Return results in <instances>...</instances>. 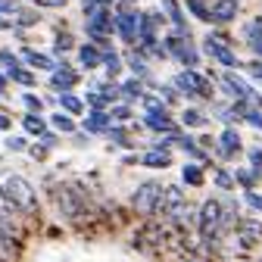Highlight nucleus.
Listing matches in <instances>:
<instances>
[{
    "mask_svg": "<svg viewBox=\"0 0 262 262\" xmlns=\"http://www.w3.org/2000/svg\"><path fill=\"white\" fill-rule=\"evenodd\" d=\"M0 190H4L7 203H10L19 215H25L28 222L41 215V200H38V190H35V184H31L25 175H16V172L4 175V178H0Z\"/></svg>",
    "mask_w": 262,
    "mask_h": 262,
    "instance_id": "f257e3e1",
    "label": "nucleus"
},
{
    "mask_svg": "<svg viewBox=\"0 0 262 262\" xmlns=\"http://www.w3.org/2000/svg\"><path fill=\"white\" fill-rule=\"evenodd\" d=\"M169 81L181 94V100H206L209 103L215 97V81L209 75H203L200 69H178Z\"/></svg>",
    "mask_w": 262,
    "mask_h": 262,
    "instance_id": "f03ea898",
    "label": "nucleus"
},
{
    "mask_svg": "<svg viewBox=\"0 0 262 262\" xmlns=\"http://www.w3.org/2000/svg\"><path fill=\"white\" fill-rule=\"evenodd\" d=\"M200 53L206 56V59H212L219 69H241V56L234 53V41H231V35L228 31H209V35L203 38V47H200Z\"/></svg>",
    "mask_w": 262,
    "mask_h": 262,
    "instance_id": "7ed1b4c3",
    "label": "nucleus"
},
{
    "mask_svg": "<svg viewBox=\"0 0 262 262\" xmlns=\"http://www.w3.org/2000/svg\"><path fill=\"white\" fill-rule=\"evenodd\" d=\"M162 44H166L169 59H175L181 69H200L203 53L193 44L190 35H178V31H162Z\"/></svg>",
    "mask_w": 262,
    "mask_h": 262,
    "instance_id": "20e7f679",
    "label": "nucleus"
},
{
    "mask_svg": "<svg viewBox=\"0 0 262 262\" xmlns=\"http://www.w3.org/2000/svg\"><path fill=\"white\" fill-rule=\"evenodd\" d=\"M159 200H162V181L147 178V181H141L135 190H131L128 206H131V212L141 215V219H156L159 215Z\"/></svg>",
    "mask_w": 262,
    "mask_h": 262,
    "instance_id": "39448f33",
    "label": "nucleus"
},
{
    "mask_svg": "<svg viewBox=\"0 0 262 262\" xmlns=\"http://www.w3.org/2000/svg\"><path fill=\"white\" fill-rule=\"evenodd\" d=\"M113 19H116V38L125 47H138V19L141 10L138 7H113Z\"/></svg>",
    "mask_w": 262,
    "mask_h": 262,
    "instance_id": "423d86ee",
    "label": "nucleus"
},
{
    "mask_svg": "<svg viewBox=\"0 0 262 262\" xmlns=\"http://www.w3.org/2000/svg\"><path fill=\"white\" fill-rule=\"evenodd\" d=\"M244 150H247V147H244V138H241L237 125H222L219 138H215V150H212L215 159H219V162H234Z\"/></svg>",
    "mask_w": 262,
    "mask_h": 262,
    "instance_id": "0eeeda50",
    "label": "nucleus"
},
{
    "mask_svg": "<svg viewBox=\"0 0 262 262\" xmlns=\"http://www.w3.org/2000/svg\"><path fill=\"white\" fill-rule=\"evenodd\" d=\"M78 81H81V75H78V72L72 69V66L62 59V62L56 66V69L50 72L47 88H50L53 94H69V91H75V88H78Z\"/></svg>",
    "mask_w": 262,
    "mask_h": 262,
    "instance_id": "6e6552de",
    "label": "nucleus"
},
{
    "mask_svg": "<svg viewBox=\"0 0 262 262\" xmlns=\"http://www.w3.org/2000/svg\"><path fill=\"white\" fill-rule=\"evenodd\" d=\"M147 131H153V135H178V131H184L178 125V119L172 116V110H159V113H144V122H141Z\"/></svg>",
    "mask_w": 262,
    "mask_h": 262,
    "instance_id": "1a4fd4ad",
    "label": "nucleus"
},
{
    "mask_svg": "<svg viewBox=\"0 0 262 262\" xmlns=\"http://www.w3.org/2000/svg\"><path fill=\"white\" fill-rule=\"evenodd\" d=\"M159 13H162V19H166V25L172 28V31H178V35H190V25H187V13H184V7H181V0H159Z\"/></svg>",
    "mask_w": 262,
    "mask_h": 262,
    "instance_id": "9d476101",
    "label": "nucleus"
},
{
    "mask_svg": "<svg viewBox=\"0 0 262 262\" xmlns=\"http://www.w3.org/2000/svg\"><path fill=\"white\" fill-rule=\"evenodd\" d=\"M162 28H166V19H162L159 10H150V13L141 10V19H138V44H141V41L162 38Z\"/></svg>",
    "mask_w": 262,
    "mask_h": 262,
    "instance_id": "9b49d317",
    "label": "nucleus"
},
{
    "mask_svg": "<svg viewBox=\"0 0 262 262\" xmlns=\"http://www.w3.org/2000/svg\"><path fill=\"white\" fill-rule=\"evenodd\" d=\"M241 19V0H212V25L228 28Z\"/></svg>",
    "mask_w": 262,
    "mask_h": 262,
    "instance_id": "f8f14e48",
    "label": "nucleus"
},
{
    "mask_svg": "<svg viewBox=\"0 0 262 262\" xmlns=\"http://www.w3.org/2000/svg\"><path fill=\"white\" fill-rule=\"evenodd\" d=\"M19 59H22V66H28V69H35V72H53L56 66H59L50 53H44L38 47H22L19 50Z\"/></svg>",
    "mask_w": 262,
    "mask_h": 262,
    "instance_id": "ddd939ff",
    "label": "nucleus"
},
{
    "mask_svg": "<svg viewBox=\"0 0 262 262\" xmlns=\"http://www.w3.org/2000/svg\"><path fill=\"white\" fill-rule=\"evenodd\" d=\"M147 81H141V78H135V75H128V78H122L119 81V100L122 103H128V106H135V103H141V97L147 94Z\"/></svg>",
    "mask_w": 262,
    "mask_h": 262,
    "instance_id": "4468645a",
    "label": "nucleus"
},
{
    "mask_svg": "<svg viewBox=\"0 0 262 262\" xmlns=\"http://www.w3.org/2000/svg\"><path fill=\"white\" fill-rule=\"evenodd\" d=\"M187 203V187L184 184H162V200H159V215L172 212L175 206Z\"/></svg>",
    "mask_w": 262,
    "mask_h": 262,
    "instance_id": "2eb2a0df",
    "label": "nucleus"
},
{
    "mask_svg": "<svg viewBox=\"0 0 262 262\" xmlns=\"http://www.w3.org/2000/svg\"><path fill=\"white\" fill-rule=\"evenodd\" d=\"M122 59H125V69H128L131 75H135V78H141V81H147V84H150V78H153V69H150V62H147V59H144V56H141V53H138L135 47H128Z\"/></svg>",
    "mask_w": 262,
    "mask_h": 262,
    "instance_id": "dca6fc26",
    "label": "nucleus"
},
{
    "mask_svg": "<svg viewBox=\"0 0 262 262\" xmlns=\"http://www.w3.org/2000/svg\"><path fill=\"white\" fill-rule=\"evenodd\" d=\"M100 69L106 72V81H119V78H122V72H125V59H122V53H119L116 47L100 50Z\"/></svg>",
    "mask_w": 262,
    "mask_h": 262,
    "instance_id": "f3484780",
    "label": "nucleus"
},
{
    "mask_svg": "<svg viewBox=\"0 0 262 262\" xmlns=\"http://www.w3.org/2000/svg\"><path fill=\"white\" fill-rule=\"evenodd\" d=\"M172 150H156V147H147L141 153V166L144 169H153V172H162V169H169L172 166Z\"/></svg>",
    "mask_w": 262,
    "mask_h": 262,
    "instance_id": "a211bd4d",
    "label": "nucleus"
},
{
    "mask_svg": "<svg viewBox=\"0 0 262 262\" xmlns=\"http://www.w3.org/2000/svg\"><path fill=\"white\" fill-rule=\"evenodd\" d=\"M113 125V119H110V113H84V119H81V131H84V135L88 138H94V135H106V128Z\"/></svg>",
    "mask_w": 262,
    "mask_h": 262,
    "instance_id": "6ab92c4d",
    "label": "nucleus"
},
{
    "mask_svg": "<svg viewBox=\"0 0 262 262\" xmlns=\"http://www.w3.org/2000/svg\"><path fill=\"white\" fill-rule=\"evenodd\" d=\"M75 56H78V66L84 72H97V69H100V47H97V44H91V41L78 44Z\"/></svg>",
    "mask_w": 262,
    "mask_h": 262,
    "instance_id": "aec40b11",
    "label": "nucleus"
},
{
    "mask_svg": "<svg viewBox=\"0 0 262 262\" xmlns=\"http://www.w3.org/2000/svg\"><path fill=\"white\" fill-rule=\"evenodd\" d=\"M187 16H193L200 25H212V4L209 0H181Z\"/></svg>",
    "mask_w": 262,
    "mask_h": 262,
    "instance_id": "412c9836",
    "label": "nucleus"
},
{
    "mask_svg": "<svg viewBox=\"0 0 262 262\" xmlns=\"http://www.w3.org/2000/svg\"><path fill=\"white\" fill-rule=\"evenodd\" d=\"M178 125H181V128H187V131H200V128H206V125H209V113L196 110V106H184V110H181Z\"/></svg>",
    "mask_w": 262,
    "mask_h": 262,
    "instance_id": "4be33fe9",
    "label": "nucleus"
},
{
    "mask_svg": "<svg viewBox=\"0 0 262 262\" xmlns=\"http://www.w3.org/2000/svg\"><path fill=\"white\" fill-rule=\"evenodd\" d=\"M147 62H166L169 59V53H166V44H162V38H153V41H141L138 47H135Z\"/></svg>",
    "mask_w": 262,
    "mask_h": 262,
    "instance_id": "5701e85b",
    "label": "nucleus"
},
{
    "mask_svg": "<svg viewBox=\"0 0 262 262\" xmlns=\"http://www.w3.org/2000/svg\"><path fill=\"white\" fill-rule=\"evenodd\" d=\"M59 97V110L66 113V116H72V119H78V116H84L88 113V106H84V97H78L75 91H69V94H56Z\"/></svg>",
    "mask_w": 262,
    "mask_h": 262,
    "instance_id": "b1692460",
    "label": "nucleus"
},
{
    "mask_svg": "<svg viewBox=\"0 0 262 262\" xmlns=\"http://www.w3.org/2000/svg\"><path fill=\"white\" fill-rule=\"evenodd\" d=\"M181 184L184 187H203L206 184V169L200 162H184L181 166Z\"/></svg>",
    "mask_w": 262,
    "mask_h": 262,
    "instance_id": "393cba45",
    "label": "nucleus"
},
{
    "mask_svg": "<svg viewBox=\"0 0 262 262\" xmlns=\"http://www.w3.org/2000/svg\"><path fill=\"white\" fill-rule=\"evenodd\" d=\"M103 138H110V144L113 147H122V150H131V147H135V138H131V128L128 125H110L106 128V135Z\"/></svg>",
    "mask_w": 262,
    "mask_h": 262,
    "instance_id": "a878e982",
    "label": "nucleus"
},
{
    "mask_svg": "<svg viewBox=\"0 0 262 262\" xmlns=\"http://www.w3.org/2000/svg\"><path fill=\"white\" fill-rule=\"evenodd\" d=\"M22 253H25V244H19L0 231V262H19Z\"/></svg>",
    "mask_w": 262,
    "mask_h": 262,
    "instance_id": "bb28decb",
    "label": "nucleus"
},
{
    "mask_svg": "<svg viewBox=\"0 0 262 262\" xmlns=\"http://www.w3.org/2000/svg\"><path fill=\"white\" fill-rule=\"evenodd\" d=\"M47 125H50V128L56 131L59 138H62V135H75V131H78V122H75L72 116H66L62 110H56V113H53V116L47 119Z\"/></svg>",
    "mask_w": 262,
    "mask_h": 262,
    "instance_id": "cd10ccee",
    "label": "nucleus"
},
{
    "mask_svg": "<svg viewBox=\"0 0 262 262\" xmlns=\"http://www.w3.org/2000/svg\"><path fill=\"white\" fill-rule=\"evenodd\" d=\"M22 131H25L28 138H41L44 131H50V125H47V119L38 116V113H25V116H22Z\"/></svg>",
    "mask_w": 262,
    "mask_h": 262,
    "instance_id": "c85d7f7f",
    "label": "nucleus"
},
{
    "mask_svg": "<svg viewBox=\"0 0 262 262\" xmlns=\"http://www.w3.org/2000/svg\"><path fill=\"white\" fill-rule=\"evenodd\" d=\"M212 184H215V190H222V193L237 190V184H234V172H231V169H225V166H212Z\"/></svg>",
    "mask_w": 262,
    "mask_h": 262,
    "instance_id": "c756f323",
    "label": "nucleus"
},
{
    "mask_svg": "<svg viewBox=\"0 0 262 262\" xmlns=\"http://www.w3.org/2000/svg\"><path fill=\"white\" fill-rule=\"evenodd\" d=\"M262 38V16H250L244 25H241V41L250 47V44H256Z\"/></svg>",
    "mask_w": 262,
    "mask_h": 262,
    "instance_id": "7c9ffc66",
    "label": "nucleus"
},
{
    "mask_svg": "<svg viewBox=\"0 0 262 262\" xmlns=\"http://www.w3.org/2000/svg\"><path fill=\"white\" fill-rule=\"evenodd\" d=\"M78 44H75V38L69 35V31H56V38H53V50H50V56L59 62L66 53H69V50H75Z\"/></svg>",
    "mask_w": 262,
    "mask_h": 262,
    "instance_id": "2f4dec72",
    "label": "nucleus"
},
{
    "mask_svg": "<svg viewBox=\"0 0 262 262\" xmlns=\"http://www.w3.org/2000/svg\"><path fill=\"white\" fill-rule=\"evenodd\" d=\"M234 172V184L241 187V190H256L259 187V175L250 169V166H237V169H231Z\"/></svg>",
    "mask_w": 262,
    "mask_h": 262,
    "instance_id": "473e14b6",
    "label": "nucleus"
},
{
    "mask_svg": "<svg viewBox=\"0 0 262 262\" xmlns=\"http://www.w3.org/2000/svg\"><path fill=\"white\" fill-rule=\"evenodd\" d=\"M10 81L19 84V88H25V91H31V88H38V72L28 69V66H19V69L10 75Z\"/></svg>",
    "mask_w": 262,
    "mask_h": 262,
    "instance_id": "72a5a7b5",
    "label": "nucleus"
},
{
    "mask_svg": "<svg viewBox=\"0 0 262 262\" xmlns=\"http://www.w3.org/2000/svg\"><path fill=\"white\" fill-rule=\"evenodd\" d=\"M38 19H41L38 7H35V10H31V7H22V10L16 13V19H13V25H16V31H28L31 25H38Z\"/></svg>",
    "mask_w": 262,
    "mask_h": 262,
    "instance_id": "f704fd0d",
    "label": "nucleus"
},
{
    "mask_svg": "<svg viewBox=\"0 0 262 262\" xmlns=\"http://www.w3.org/2000/svg\"><path fill=\"white\" fill-rule=\"evenodd\" d=\"M84 106H88L91 113H106L113 103H110V100H106V97L97 91V88H88V94H84Z\"/></svg>",
    "mask_w": 262,
    "mask_h": 262,
    "instance_id": "c9c22d12",
    "label": "nucleus"
},
{
    "mask_svg": "<svg viewBox=\"0 0 262 262\" xmlns=\"http://www.w3.org/2000/svg\"><path fill=\"white\" fill-rule=\"evenodd\" d=\"M19 66H22V59H19V50H7V47L0 50V72H4L7 78H10V75L19 69Z\"/></svg>",
    "mask_w": 262,
    "mask_h": 262,
    "instance_id": "e433bc0d",
    "label": "nucleus"
},
{
    "mask_svg": "<svg viewBox=\"0 0 262 262\" xmlns=\"http://www.w3.org/2000/svg\"><path fill=\"white\" fill-rule=\"evenodd\" d=\"M106 113H110V119H113L116 125H125V122H131V119H135V110H131L128 103H122V100H119V103H113Z\"/></svg>",
    "mask_w": 262,
    "mask_h": 262,
    "instance_id": "4c0bfd02",
    "label": "nucleus"
},
{
    "mask_svg": "<svg viewBox=\"0 0 262 262\" xmlns=\"http://www.w3.org/2000/svg\"><path fill=\"white\" fill-rule=\"evenodd\" d=\"M22 106H25V113H38V116H44V97L41 94H35V91H25L22 94Z\"/></svg>",
    "mask_w": 262,
    "mask_h": 262,
    "instance_id": "58836bf2",
    "label": "nucleus"
},
{
    "mask_svg": "<svg viewBox=\"0 0 262 262\" xmlns=\"http://www.w3.org/2000/svg\"><path fill=\"white\" fill-rule=\"evenodd\" d=\"M241 69H244V75H247V81L256 88V84H262V59H250V62H241Z\"/></svg>",
    "mask_w": 262,
    "mask_h": 262,
    "instance_id": "ea45409f",
    "label": "nucleus"
},
{
    "mask_svg": "<svg viewBox=\"0 0 262 262\" xmlns=\"http://www.w3.org/2000/svg\"><path fill=\"white\" fill-rule=\"evenodd\" d=\"M119 4V0H81V16L88 19V16H94L97 10H113Z\"/></svg>",
    "mask_w": 262,
    "mask_h": 262,
    "instance_id": "a19ab883",
    "label": "nucleus"
},
{
    "mask_svg": "<svg viewBox=\"0 0 262 262\" xmlns=\"http://www.w3.org/2000/svg\"><path fill=\"white\" fill-rule=\"evenodd\" d=\"M247 153V166L259 175V181H262V147H247L244 150Z\"/></svg>",
    "mask_w": 262,
    "mask_h": 262,
    "instance_id": "79ce46f5",
    "label": "nucleus"
},
{
    "mask_svg": "<svg viewBox=\"0 0 262 262\" xmlns=\"http://www.w3.org/2000/svg\"><path fill=\"white\" fill-rule=\"evenodd\" d=\"M244 206H250L253 212L262 215V193L259 190H244Z\"/></svg>",
    "mask_w": 262,
    "mask_h": 262,
    "instance_id": "37998d69",
    "label": "nucleus"
},
{
    "mask_svg": "<svg viewBox=\"0 0 262 262\" xmlns=\"http://www.w3.org/2000/svg\"><path fill=\"white\" fill-rule=\"evenodd\" d=\"M244 125L262 131V110H259V106H256V110H247V113H244Z\"/></svg>",
    "mask_w": 262,
    "mask_h": 262,
    "instance_id": "c03bdc74",
    "label": "nucleus"
},
{
    "mask_svg": "<svg viewBox=\"0 0 262 262\" xmlns=\"http://www.w3.org/2000/svg\"><path fill=\"white\" fill-rule=\"evenodd\" d=\"M25 153H28V156H31V159H35V162H44V159H47V153H50V150H47V147H44V144H41V141H38V144H28V150H25Z\"/></svg>",
    "mask_w": 262,
    "mask_h": 262,
    "instance_id": "a18cd8bd",
    "label": "nucleus"
},
{
    "mask_svg": "<svg viewBox=\"0 0 262 262\" xmlns=\"http://www.w3.org/2000/svg\"><path fill=\"white\" fill-rule=\"evenodd\" d=\"M4 147H7L10 153H25V150H28V141H25V138H13V135H10Z\"/></svg>",
    "mask_w": 262,
    "mask_h": 262,
    "instance_id": "49530a36",
    "label": "nucleus"
},
{
    "mask_svg": "<svg viewBox=\"0 0 262 262\" xmlns=\"http://www.w3.org/2000/svg\"><path fill=\"white\" fill-rule=\"evenodd\" d=\"M38 141H41V144H44L47 150H53V147L59 144V135H56V131H53V128H50V131H44V135H41Z\"/></svg>",
    "mask_w": 262,
    "mask_h": 262,
    "instance_id": "de8ad7c7",
    "label": "nucleus"
},
{
    "mask_svg": "<svg viewBox=\"0 0 262 262\" xmlns=\"http://www.w3.org/2000/svg\"><path fill=\"white\" fill-rule=\"evenodd\" d=\"M35 7H44V10H62L66 0H35Z\"/></svg>",
    "mask_w": 262,
    "mask_h": 262,
    "instance_id": "09e8293b",
    "label": "nucleus"
},
{
    "mask_svg": "<svg viewBox=\"0 0 262 262\" xmlns=\"http://www.w3.org/2000/svg\"><path fill=\"white\" fill-rule=\"evenodd\" d=\"M196 144H200L206 153H212V150H215V138H209V135H200V138H196Z\"/></svg>",
    "mask_w": 262,
    "mask_h": 262,
    "instance_id": "8fccbe9b",
    "label": "nucleus"
},
{
    "mask_svg": "<svg viewBox=\"0 0 262 262\" xmlns=\"http://www.w3.org/2000/svg\"><path fill=\"white\" fill-rule=\"evenodd\" d=\"M0 131H13V116L0 110Z\"/></svg>",
    "mask_w": 262,
    "mask_h": 262,
    "instance_id": "3c124183",
    "label": "nucleus"
},
{
    "mask_svg": "<svg viewBox=\"0 0 262 262\" xmlns=\"http://www.w3.org/2000/svg\"><path fill=\"white\" fill-rule=\"evenodd\" d=\"M7 88H10V78H7L4 72H0V97H4V94H7Z\"/></svg>",
    "mask_w": 262,
    "mask_h": 262,
    "instance_id": "603ef678",
    "label": "nucleus"
},
{
    "mask_svg": "<svg viewBox=\"0 0 262 262\" xmlns=\"http://www.w3.org/2000/svg\"><path fill=\"white\" fill-rule=\"evenodd\" d=\"M178 262H203V259H196V256H178Z\"/></svg>",
    "mask_w": 262,
    "mask_h": 262,
    "instance_id": "864d4df0",
    "label": "nucleus"
},
{
    "mask_svg": "<svg viewBox=\"0 0 262 262\" xmlns=\"http://www.w3.org/2000/svg\"><path fill=\"white\" fill-rule=\"evenodd\" d=\"M119 7H138V0H119Z\"/></svg>",
    "mask_w": 262,
    "mask_h": 262,
    "instance_id": "5fc2aeb1",
    "label": "nucleus"
},
{
    "mask_svg": "<svg viewBox=\"0 0 262 262\" xmlns=\"http://www.w3.org/2000/svg\"><path fill=\"white\" fill-rule=\"evenodd\" d=\"M259 110H262V97H259Z\"/></svg>",
    "mask_w": 262,
    "mask_h": 262,
    "instance_id": "6e6d98bb",
    "label": "nucleus"
},
{
    "mask_svg": "<svg viewBox=\"0 0 262 262\" xmlns=\"http://www.w3.org/2000/svg\"><path fill=\"white\" fill-rule=\"evenodd\" d=\"M0 106H4V97H0Z\"/></svg>",
    "mask_w": 262,
    "mask_h": 262,
    "instance_id": "4d7b16f0",
    "label": "nucleus"
},
{
    "mask_svg": "<svg viewBox=\"0 0 262 262\" xmlns=\"http://www.w3.org/2000/svg\"><path fill=\"white\" fill-rule=\"evenodd\" d=\"M241 4H244V0H241Z\"/></svg>",
    "mask_w": 262,
    "mask_h": 262,
    "instance_id": "13d9d810",
    "label": "nucleus"
},
{
    "mask_svg": "<svg viewBox=\"0 0 262 262\" xmlns=\"http://www.w3.org/2000/svg\"><path fill=\"white\" fill-rule=\"evenodd\" d=\"M259 262H262V259H259Z\"/></svg>",
    "mask_w": 262,
    "mask_h": 262,
    "instance_id": "bf43d9fd",
    "label": "nucleus"
}]
</instances>
